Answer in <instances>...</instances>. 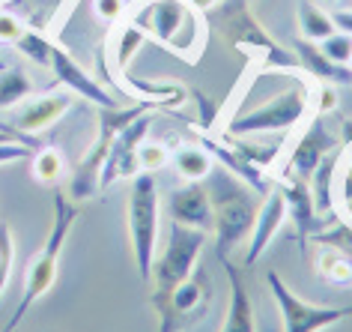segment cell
<instances>
[{"mask_svg": "<svg viewBox=\"0 0 352 332\" xmlns=\"http://www.w3.org/2000/svg\"><path fill=\"white\" fill-rule=\"evenodd\" d=\"M320 258H316V269L329 284L334 287H349L352 284V258L343 255L338 249H325L320 246Z\"/></svg>", "mask_w": 352, "mask_h": 332, "instance_id": "d4e9b609", "label": "cell"}, {"mask_svg": "<svg viewBox=\"0 0 352 332\" xmlns=\"http://www.w3.org/2000/svg\"><path fill=\"white\" fill-rule=\"evenodd\" d=\"M334 147H338V138H334L329 123L322 120V114H316L311 123H307L302 138L293 144V150H289L284 177H296V180L307 183L311 174L316 171V165H320L329 153H334Z\"/></svg>", "mask_w": 352, "mask_h": 332, "instance_id": "4fadbf2b", "label": "cell"}, {"mask_svg": "<svg viewBox=\"0 0 352 332\" xmlns=\"http://www.w3.org/2000/svg\"><path fill=\"white\" fill-rule=\"evenodd\" d=\"M15 51H21L28 60H33L36 66H51V51H54V42H51L42 30H24L21 39L15 42Z\"/></svg>", "mask_w": 352, "mask_h": 332, "instance_id": "83f0119b", "label": "cell"}, {"mask_svg": "<svg viewBox=\"0 0 352 332\" xmlns=\"http://www.w3.org/2000/svg\"><path fill=\"white\" fill-rule=\"evenodd\" d=\"M320 45V51L329 60H334V63H340V66H349L352 63V37L349 33H343V30H334L329 39H322V42H316Z\"/></svg>", "mask_w": 352, "mask_h": 332, "instance_id": "f546056e", "label": "cell"}, {"mask_svg": "<svg viewBox=\"0 0 352 332\" xmlns=\"http://www.w3.org/2000/svg\"><path fill=\"white\" fill-rule=\"evenodd\" d=\"M200 147L212 156L215 165H221L224 171H230L233 177H239L245 186H251L257 195H266V191L272 189V180L263 174L260 165H254L251 159H245V156L239 150H233L227 141H221V138H212L209 132L200 135Z\"/></svg>", "mask_w": 352, "mask_h": 332, "instance_id": "ac0fdd59", "label": "cell"}, {"mask_svg": "<svg viewBox=\"0 0 352 332\" xmlns=\"http://www.w3.org/2000/svg\"><path fill=\"white\" fill-rule=\"evenodd\" d=\"M311 242H316V246H325V249H338L343 251V255L352 258V225L346 222V218H334V222L329 225V228L316 231Z\"/></svg>", "mask_w": 352, "mask_h": 332, "instance_id": "4316f807", "label": "cell"}, {"mask_svg": "<svg viewBox=\"0 0 352 332\" xmlns=\"http://www.w3.org/2000/svg\"><path fill=\"white\" fill-rule=\"evenodd\" d=\"M24 30H28V24H24L15 12H10V10H3V6H0V42L15 45V42L21 39Z\"/></svg>", "mask_w": 352, "mask_h": 332, "instance_id": "d6a6232c", "label": "cell"}, {"mask_svg": "<svg viewBox=\"0 0 352 332\" xmlns=\"http://www.w3.org/2000/svg\"><path fill=\"white\" fill-rule=\"evenodd\" d=\"M0 6H3V3H0Z\"/></svg>", "mask_w": 352, "mask_h": 332, "instance_id": "60d3db41", "label": "cell"}, {"mask_svg": "<svg viewBox=\"0 0 352 332\" xmlns=\"http://www.w3.org/2000/svg\"><path fill=\"white\" fill-rule=\"evenodd\" d=\"M28 3H30V10L36 12L39 24H45V21L54 19V15H57L60 10H63L69 0H28Z\"/></svg>", "mask_w": 352, "mask_h": 332, "instance_id": "e575fe53", "label": "cell"}, {"mask_svg": "<svg viewBox=\"0 0 352 332\" xmlns=\"http://www.w3.org/2000/svg\"><path fill=\"white\" fill-rule=\"evenodd\" d=\"M144 39H146V33L138 28V24H131V21H126L122 28L117 30V37H113V45H111V51H113V66H117V78H122L129 72V63L138 57V51H140V45H144Z\"/></svg>", "mask_w": 352, "mask_h": 332, "instance_id": "603a6c76", "label": "cell"}, {"mask_svg": "<svg viewBox=\"0 0 352 332\" xmlns=\"http://www.w3.org/2000/svg\"><path fill=\"white\" fill-rule=\"evenodd\" d=\"M131 24L182 60H197L204 51V21L188 0H146L135 10Z\"/></svg>", "mask_w": 352, "mask_h": 332, "instance_id": "277c9868", "label": "cell"}, {"mask_svg": "<svg viewBox=\"0 0 352 332\" xmlns=\"http://www.w3.org/2000/svg\"><path fill=\"white\" fill-rule=\"evenodd\" d=\"M167 216L176 225L212 234V200L204 183H182L167 195Z\"/></svg>", "mask_w": 352, "mask_h": 332, "instance_id": "2e32d148", "label": "cell"}, {"mask_svg": "<svg viewBox=\"0 0 352 332\" xmlns=\"http://www.w3.org/2000/svg\"><path fill=\"white\" fill-rule=\"evenodd\" d=\"M158 204L162 200H158L155 174H138L131 180L126 216H129V237L140 282H149V276H153V260L158 251Z\"/></svg>", "mask_w": 352, "mask_h": 332, "instance_id": "ba28073f", "label": "cell"}, {"mask_svg": "<svg viewBox=\"0 0 352 332\" xmlns=\"http://www.w3.org/2000/svg\"><path fill=\"white\" fill-rule=\"evenodd\" d=\"M51 72L57 75V84L66 87L69 93L81 96V99L99 105V108H120V102L84 66H78V60L60 45H54V51H51Z\"/></svg>", "mask_w": 352, "mask_h": 332, "instance_id": "9a60e30c", "label": "cell"}, {"mask_svg": "<svg viewBox=\"0 0 352 332\" xmlns=\"http://www.w3.org/2000/svg\"><path fill=\"white\" fill-rule=\"evenodd\" d=\"M33 93V81L24 69H0V111L19 108Z\"/></svg>", "mask_w": 352, "mask_h": 332, "instance_id": "cb8c5ba5", "label": "cell"}, {"mask_svg": "<svg viewBox=\"0 0 352 332\" xmlns=\"http://www.w3.org/2000/svg\"><path fill=\"white\" fill-rule=\"evenodd\" d=\"M331 19H334V24H338V30H343V33H349L352 37V10H334Z\"/></svg>", "mask_w": 352, "mask_h": 332, "instance_id": "d590c367", "label": "cell"}, {"mask_svg": "<svg viewBox=\"0 0 352 332\" xmlns=\"http://www.w3.org/2000/svg\"><path fill=\"white\" fill-rule=\"evenodd\" d=\"M155 108H164L153 99H144L140 105H129V108H99V141H96L90 150L81 156V162L75 165L72 177H69V189L66 195L72 200H90L93 195H99V174H102V165L108 159V150H111V141L120 129H126L131 120H138L140 114L146 111H155Z\"/></svg>", "mask_w": 352, "mask_h": 332, "instance_id": "8992f818", "label": "cell"}, {"mask_svg": "<svg viewBox=\"0 0 352 332\" xmlns=\"http://www.w3.org/2000/svg\"><path fill=\"white\" fill-rule=\"evenodd\" d=\"M75 93H69L66 87H57V90L39 93V96H28L19 108H15V120L12 129H19L24 135H39L42 129H51L60 117L72 108Z\"/></svg>", "mask_w": 352, "mask_h": 332, "instance_id": "5bb4252c", "label": "cell"}, {"mask_svg": "<svg viewBox=\"0 0 352 332\" xmlns=\"http://www.w3.org/2000/svg\"><path fill=\"white\" fill-rule=\"evenodd\" d=\"M206 237H209L206 231L170 222L167 242L162 251H155L153 276H149V282H153V296H149V300H153L155 309H162L167 302V296L173 293V287L195 273V267L200 264V255H204Z\"/></svg>", "mask_w": 352, "mask_h": 332, "instance_id": "5b68a950", "label": "cell"}, {"mask_svg": "<svg viewBox=\"0 0 352 332\" xmlns=\"http://www.w3.org/2000/svg\"><path fill=\"white\" fill-rule=\"evenodd\" d=\"M66 162L60 150H51V147H39L36 156H33V177L36 183H45V186H54V183L63 177Z\"/></svg>", "mask_w": 352, "mask_h": 332, "instance_id": "484cf974", "label": "cell"}, {"mask_svg": "<svg viewBox=\"0 0 352 332\" xmlns=\"http://www.w3.org/2000/svg\"><path fill=\"white\" fill-rule=\"evenodd\" d=\"M209 305H212V287H209V276L204 267H195L186 282L173 287L167 302L158 311V332H182L191 329L195 323L206 318Z\"/></svg>", "mask_w": 352, "mask_h": 332, "instance_id": "30bf717a", "label": "cell"}, {"mask_svg": "<svg viewBox=\"0 0 352 332\" xmlns=\"http://www.w3.org/2000/svg\"><path fill=\"white\" fill-rule=\"evenodd\" d=\"M320 3H325V6H334V3H338V0H320Z\"/></svg>", "mask_w": 352, "mask_h": 332, "instance_id": "74e56055", "label": "cell"}, {"mask_svg": "<svg viewBox=\"0 0 352 332\" xmlns=\"http://www.w3.org/2000/svg\"><path fill=\"white\" fill-rule=\"evenodd\" d=\"M311 108L316 114H329V111L338 108V93H334V84H322L320 81V90H316V99H311Z\"/></svg>", "mask_w": 352, "mask_h": 332, "instance_id": "836d02e7", "label": "cell"}, {"mask_svg": "<svg viewBox=\"0 0 352 332\" xmlns=\"http://www.w3.org/2000/svg\"><path fill=\"white\" fill-rule=\"evenodd\" d=\"M266 284H269L272 300L278 305L280 329L284 332H322L334 326V323L352 318V305H334L331 309V305H314V302L298 300L275 269L266 273Z\"/></svg>", "mask_w": 352, "mask_h": 332, "instance_id": "9c48e42d", "label": "cell"}, {"mask_svg": "<svg viewBox=\"0 0 352 332\" xmlns=\"http://www.w3.org/2000/svg\"><path fill=\"white\" fill-rule=\"evenodd\" d=\"M170 165L186 183H204L209 177V171L215 168V159L204 150V147L186 144V147H179V150L170 156Z\"/></svg>", "mask_w": 352, "mask_h": 332, "instance_id": "7402d4cb", "label": "cell"}, {"mask_svg": "<svg viewBox=\"0 0 352 332\" xmlns=\"http://www.w3.org/2000/svg\"><path fill=\"white\" fill-rule=\"evenodd\" d=\"M221 267L227 273V282H230V302H227V314H224V323L218 332H257L254 302H251V293L242 282L239 269H236V264H230L227 258H221Z\"/></svg>", "mask_w": 352, "mask_h": 332, "instance_id": "d6986e66", "label": "cell"}, {"mask_svg": "<svg viewBox=\"0 0 352 332\" xmlns=\"http://www.w3.org/2000/svg\"><path fill=\"white\" fill-rule=\"evenodd\" d=\"M293 51H296L298 66H302L305 75H311V78H316V81H322V84L352 87V66H340V63H334V60H329L320 51L316 42L298 39L296 45H293Z\"/></svg>", "mask_w": 352, "mask_h": 332, "instance_id": "ffe728a7", "label": "cell"}, {"mask_svg": "<svg viewBox=\"0 0 352 332\" xmlns=\"http://www.w3.org/2000/svg\"><path fill=\"white\" fill-rule=\"evenodd\" d=\"M75 218H78L75 200L69 198L63 189H54V218H51V234H48L45 246H42V251L33 258V264L28 269V282H24V296H21L19 309H15L10 323H6L0 332H12L24 320V314H28L33 305L54 287L57 269H60V255H63V246L69 242V234H72V228H75Z\"/></svg>", "mask_w": 352, "mask_h": 332, "instance_id": "3957f363", "label": "cell"}, {"mask_svg": "<svg viewBox=\"0 0 352 332\" xmlns=\"http://www.w3.org/2000/svg\"><path fill=\"white\" fill-rule=\"evenodd\" d=\"M311 93L302 84L287 87L284 93L272 96L269 102L257 105V108L245 111V114L233 117L221 135L230 138H254V135H284L296 129L302 120L311 114Z\"/></svg>", "mask_w": 352, "mask_h": 332, "instance_id": "52a82bcc", "label": "cell"}, {"mask_svg": "<svg viewBox=\"0 0 352 332\" xmlns=\"http://www.w3.org/2000/svg\"><path fill=\"white\" fill-rule=\"evenodd\" d=\"M296 21H298V33H302V39H307V42H322V39H329L331 33L338 30L331 12L322 10V6L314 3V0H302V3L296 6Z\"/></svg>", "mask_w": 352, "mask_h": 332, "instance_id": "44dd1931", "label": "cell"}, {"mask_svg": "<svg viewBox=\"0 0 352 332\" xmlns=\"http://www.w3.org/2000/svg\"><path fill=\"white\" fill-rule=\"evenodd\" d=\"M167 162H170V150H167L164 144H153V141L140 144V150H138L140 174H155V171H162Z\"/></svg>", "mask_w": 352, "mask_h": 332, "instance_id": "4dcf8cb0", "label": "cell"}, {"mask_svg": "<svg viewBox=\"0 0 352 332\" xmlns=\"http://www.w3.org/2000/svg\"><path fill=\"white\" fill-rule=\"evenodd\" d=\"M204 186L212 200V237H215V255L218 260L227 258L236 246L248 242L251 228L257 222L260 195L251 186H245L239 177L215 165L204 180Z\"/></svg>", "mask_w": 352, "mask_h": 332, "instance_id": "6da1fadb", "label": "cell"}, {"mask_svg": "<svg viewBox=\"0 0 352 332\" xmlns=\"http://www.w3.org/2000/svg\"><path fill=\"white\" fill-rule=\"evenodd\" d=\"M0 3H3V0H0Z\"/></svg>", "mask_w": 352, "mask_h": 332, "instance_id": "f35d334b", "label": "cell"}, {"mask_svg": "<svg viewBox=\"0 0 352 332\" xmlns=\"http://www.w3.org/2000/svg\"><path fill=\"white\" fill-rule=\"evenodd\" d=\"M287 222V204H284V191L280 186H272L263 195V204L257 209V222L251 228L248 249H245V267H254L263 258V251L269 249V242L278 237V231Z\"/></svg>", "mask_w": 352, "mask_h": 332, "instance_id": "e0dca14e", "label": "cell"}, {"mask_svg": "<svg viewBox=\"0 0 352 332\" xmlns=\"http://www.w3.org/2000/svg\"><path fill=\"white\" fill-rule=\"evenodd\" d=\"M12 264H15V237L6 222H0V296H3L6 284L12 278Z\"/></svg>", "mask_w": 352, "mask_h": 332, "instance_id": "f1b7e54d", "label": "cell"}, {"mask_svg": "<svg viewBox=\"0 0 352 332\" xmlns=\"http://www.w3.org/2000/svg\"><path fill=\"white\" fill-rule=\"evenodd\" d=\"M349 66H352V63H349Z\"/></svg>", "mask_w": 352, "mask_h": 332, "instance_id": "b9f144b4", "label": "cell"}, {"mask_svg": "<svg viewBox=\"0 0 352 332\" xmlns=\"http://www.w3.org/2000/svg\"><path fill=\"white\" fill-rule=\"evenodd\" d=\"M206 24L221 37L230 48H254L260 54V69H287L289 75H305L298 66L296 51H284L266 33L263 21L254 15L248 0H218L206 10Z\"/></svg>", "mask_w": 352, "mask_h": 332, "instance_id": "7a4b0ae2", "label": "cell"}, {"mask_svg": "<svg viewBox=\"0 0 352 332\" xmlns=\"http://www.w3.org/2000/svg\"><path fill=\"white\" fill-rule=\"evenodd\" d=\"M188 3H191V6H195V10H197V12H206V10H212V6L218 3V0H188Z\"/></svg>", "mask_w": 352, "mask_h": 332, "instance_id": "8d00e7d4", "label": "cell"}, {"mask_svg": "<svg viewBox=\"0 0 352 332\" xmlns=\"http://www.w3.org/2000/svg\"><path fill=\"white\" fill-rule=\"evenodd\" d=\"M93 19L102 24H117L129 15V0H93Z\"/></svg>", "mask_w": 352, "mask_h": 332, "instance_id": "1f68e13d", "label": "cell"}, {"mask_svg": "<svg viewBox=\"0 0 352 332\" xmlns=\"http://www.w3.org/2000/svg\"><path fill=\"white\" fill-rule=\"evenodd\" d=\"M278 186H280V191H284L287 222H293V228H296V240H298V249H302V255L307 258V240H311L316 231L329 228L334 218H331V213H329V218H325L322 213H316V204H314L311 186H307L305 180L280 177Z\"/></svg>", "mask_w": 352, "mask_h": 332, "instance_id": "7c38bea8", "label": "cell"}, {"mask_svg": "<svg viewBox=\"0 0 352 332\" xmlns=\"http://www.w3.org/2000/svg\"><path fill=\"white\" fill-rule=\"evenodd\" d=\"M149 129H153V117L140 114L138 120H131L126 129H120L111 141V150H108V159L102 165V174H99V191L111 189L117 180H135L140 174V165H138V150L140 144L146 141Z\"/></svg>", "mask_w": 352, "mask_h": 332, "instance_id": "8fae6325", "label": "cell"}, {"mask_svg": "<svg viewBox=\"0 0 352 332\" xmlns=\"http://www.w3.org/2000/svg\"><path fill=\"white\" fill-rule=\"evenodd\" d=\"M349 10H352V6H349Z\"/></svg>", "mask_w": 352, "mask_h": 332, "instance_id": "ab89813d", "label": "cell"}]
</instances>
